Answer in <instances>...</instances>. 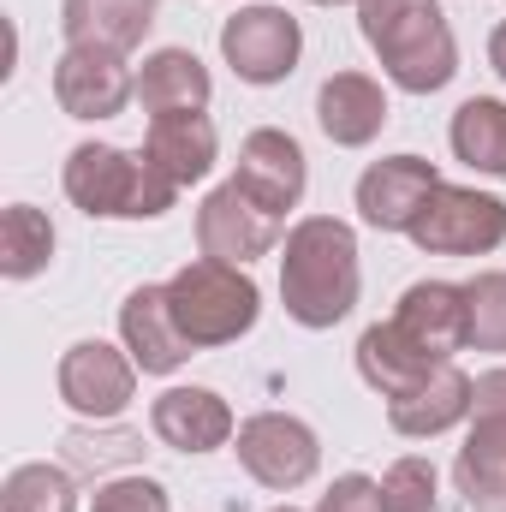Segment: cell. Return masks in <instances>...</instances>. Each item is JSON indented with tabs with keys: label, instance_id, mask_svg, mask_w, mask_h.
Wrapping results in <instances>:
<instances>
[{
	"label": "cell",
	"instance_id": "1",
	"mask_svg": "<svg viewBox=\"0 0 506 512\" xmlns=\"http://www.w3.org/2000/svg\"><path fill=\"white\" fill-rule=\"evenodd\" d=\"M358 233L334 215H310L286 233L280 251V304L298 328H334L358 304Z\"/></svg>",
	"mask_w": 506,
	"mask_h": 512
},
{
	"label": "cell",
	"instance_id": "2",
	"mask_svg": "<svg viewBox=\"0 0 506 512\" xmlns=\"http://www.w3.org/2000/svg\"><path fill=\"white\" fill-rule=\"evenodd\" d=\"M358 30L376 48L381 72L411 96H435L459 72V42L441 0H358Z\"/></svg>",
	"mask_w": 506,
	"mask_h": 512
},
{
	"label": "cell",
	"instance_id": "3",
	"mask_svg": "<svg viewBox=\"0 0 506 512\" xmlns=\"http://www.w3.org/2000/svg\"><path fill=\"white\" fill-rule=\"evenodd\" d=\"M60 185L90 221H155L179 197V185H167L143 155L114 149V143H78L66 155Z\"/></svg>",
	"mask_w": 506,
	"mask_h": 512
},
{
	"label": "cell",
	"instance_id": "4",
	"mask_svg": "<svg viewBox=\"0 0 506 512\" xmlns=\"http://www.w3.org/2000/svg\"><path fill=\"white\" fill-rule=\"evenodd\" d=\"M167 304H173V322H179V334H185L191 352L233 346L239 334H251L256 316H262L256 280L245 268H233V262H215V256L185 262L167 280Z\"/></svg>",
	"mask_w": 506,
	"mask_h": 512
},
{
	"label": "cell",
	"instance_id": "5",
	"mask_svg": "<svg viewBox=\"0 0 506 512\" xmlns=\"http://www.w3.org/2000/svg\"><path fill=\"white\" fill-rule=\"evenodd\" d=\"M405 239L429 256H483L506 239V203L471 185H435Z\"/></svg>",
	"mask_w": 506,
	"mask_h": 512
},
{
	"label": "cell",
	"instance_id": "6",
	"mask_svg": "<svg viewBox=\"0 0 506 512\" xmlns=\"http://www.w3.org/2000/svg\"><path fill=\"white\" fill-rule=\"evenodd\" d=\"M221 54L245 84H286L304 54V30L286 6H245L221 24Z\"/></svg>",
	"mask_w": 506,
	"mask_h": 512
},
{
	"label": "cell",
	"instance_id": "7",
	"mask_svg": "<svg viewBox=\"0 0 506 512\" xmlns=\"http://www.w3.org/2000/svg\"><path fill=\"white\" fill-rule=\"evenodd\" d=\"M239 465L251 471L262 489H304L322 465V447H316V429L304 417H286V411H256L239 423Z\"/></svg>",
	"mask_w": 506,
	"mask_h": 512
},
{
	"label": "cell",
	"instance_id": "8",
	"mask_svg": "<svg viewBox=\"0 0 506 512\" xmlns=\"http://www.w3.org/2000/svg\"><path fill=\"white\" fill-rule=\"evenodd\" d=\"M197 245H203V256H215V262L251 268L256 256H268L280 245V215H268L239 179H227L197 209Z\"/></svg>",
	"mask_w": 506,
	"mask_h": 512
},
{
	"label": "cell",
	"instance_id": "9",
	"mask_svg": "<svg viewBox=\"0 0 506 512\" xmlns=\"http://www.w3.org/2000/svg\"><path fill=\"white\" fill-rule=\"evenodd\" d=\"M137 393V364H131L120 346L108 340H78L66 358H60V399L78 411V417H120Z\"/></svg>",
	"mask_w": 506,
	"mask_h": 512
},
{
	"label": "cell",
	"instance_id": "10",
	"mask_svg": "<svg viewBox=\"0 0 506 512\" xmlns=\"http://www.w3.org/2000/svg\"><path fill=\"white\" fill-rule=\"evenodd\" d=\"M131 96H137V78L126 72V54L66 48L54 66V102L72 120H114V114H126Z\"/></svg>",
	"mask_w": 506,
	"mask_h": 512
},
{
	"label": "cell",
	"instance_id": "11",
	"mask_svg": "<svg viewBox=\"0 0 506 512\" xmlns=\"http://www.w3.org/2000/svg\"><path fill=\"white\" fill-rule=\"evenodd\" d=\"M441 185L435 161L423 155H387V161H370L364 179H358V215L364 227L376 233H411L417 209L429 203V191Z\"/></svg>",
	"mask_w": 506,
	"mask_h": 512
},
{
	"label": "cell",
	"instance_id": "12",
	"mask_svg": "<svg viewBox=\"0 0 506 512\" xmlns=\"http://www.w3.org/2000/svg\"><path fill=\"white\" fill-rule=\"evenodd\" d=\"M233 179L251 191L268 215H286V209H298V197L310 185V167H304V149H298L292 131L262 126L239 143V173Z\"/></svg>",
	"mask_w": 506,
	"mask_h": 512
},
{
	"label": "cell",
	"instance_id": "13",
	"mask_svg": "<svg viewBox=\"0 0 506 512\" xmlns=\"http://www.w3.org/2000/svg\"><path fill=\"white\" fill-rule=\"evenodd\" d=\"M221 155V137L209 126L203 108H179V114H155L149 131H143V161L167 179V185H197L209 179Z\"/></svg>",
	"mask_w": 506,
	"mask_h": 512
},
{
	"label": "cell",
	"instance_id": "14",
	"mask_svg": "<svg viewBox=\"0 0 506 512\" xmlns=\"http://www.w3.org/2000/svg\"><path fill=\"white\" fill-rule=\"evenodd\" d=\"M149 429L173 453H215L233 441V405L215 387H167L149 405Z\"/></svg>",
	"mask_w": 506,
	"mask_h": 512
},
{
	"label": "cell",
	"instance_id": "15",
	"mask_svg": "<svg viewBox=\"0 0 506 512\" xmlns=\"http://www.w3.org/2000/svg\"><path fill=\"white\" fill-rule=\"evenodd\" d=\"M120 340H126L131 364L143 376H173L191 358V346H185V334L173 322L167 286H137L126 304H120Z\"/></svg>",
	"mask_w": 506,
	"mask_h": 512
},
{
	"label": "cell",
	"instance_id": "16",
	"mask_svg": "<svg viewBox=\"0 0 506 512\" xmlns=\"http://www.w3.org/2000/svg\"><path fill=\"white\" fill-rule=\"evenodd\" d=\"M393 322L429 358H441V364H453V352L471 346V334H465V286H453V280H417V286H405Z\"/></svg>",
	"mask_w": 506,
	"mask_h": 512
},
{
	"label": "cell",
	"instance_id": "17",
	"mask_svg": "<svg viewBox=\"0 0 506 512\" xmlns=\"http://www.w3.org/2000/svg\"><path fill=\"white\" fill-rule=\"evenodd\" d=\"M471 387H477V382H471L459 364H441L429 382H417L411 393L387 399V423H393L405 441H429V435H447L453 423H465V417L477 411Z\"/></svg>",
	"mask_w": 506,
	"mask_h": 512
},
{
	"label": "cell",
	"instance_id": "18",
	"mask_svg": "<svg viewBox=\"0 0 506 512\" xmlns=\"http://www.w3.org/2000/svg\"><path fill=\"white\" fill-rule=\"evenodd\" d=\"M316 126L328 131V143L340 149H364L376 143L387 126V96L370 72H334L322 90H316Z\"/></svg>",
	"mask_w": 506,
	"mask_h": 512
},
{
	"label": "cell",
	"instance_id": "19",
	"mask_svg": "<svg viewBox=\"0 0 506 512\" xmlns=\"http://www.w3.org/2000/svg\"><path fill=\"white\" fill-rule=\"evenodd\" d=\"M155 24V0H66L60 30L66 48H102V54H131Z\"/></svg>",
	"mask_w": 506,
	"mask_h": 512
},
{
	"label": "cell",
	"instance_id": "20",
	"mask_svg": "<svg viewBox=\"0 0 506 512\" xmlns=\"http://www.w3.org/2000/svg\"><path fill=\"white\" fill-rule=\"evenodd\" d=\"M453 483L471 512H506V411H477L453 459Z\"/></svg>",
	"mask_w": 506,
	"mask_h": 512
},
{
	"label": "cell",
	"instance_id": "21",
	"mask_svg": "<svg viewBox=\"0 0 506 512\" xmlns=\"http://www.w3.org/2000/svg\"><path fill=\"white\" fill-rule=\"evenodd\" d=\"M435 370H441V358H429L399 322H376V328H364V340H358V376L376 387L381 399L411 393L417 382H429Z\"/></svg>",
	"mask_w": 506,
	"mask_h": 512
},
{
	"label": "cell",
	"instance_id": "22",
	"mask_svg": "<svg viewBox=\"0 0 506 512\" xmlns=\"http://www.w3.org/2000/svg\"><path fill=\"white\" fill-rule=\"evenodd\" d=\"M209 66L191 48H155L137 72V102L149 114H179V108H209Z\"/></svg>",
	"mask_w": 506,
	"mask_h": 512
},
{
	"label": "cell",
	"instance_id": "23",
	"mask_svg": "<svg viewBox=\"0 0 506 512\" xmlns=\"http://www.w3.org/2000/svg\"><path fill=\"white\" fill-rule=\"evenodd\" d=\"M447 143H453V155H459L465 167L506 179V102H495V96H471V102L453 114Z\"/></svg>",
	"mask_w": 506,
	"mask_h": 512
},
{
	"label": "cell",
	"instance_id": "24",
	"mask_svg": "<svg viewBox=\"0 0 506 512\" xmlns=\"http://www.w3.org/2000/svg\"><path fill=\"white\" fill-rule=\"evenodd\" d=\"M54 256V221L30 203H12L0 215V274L6 280H36Z\"/></svg>",
	"mask_w": 506,
	"mask_h": 512
},
{
	"label": "cell",
	"instance_id": "25",
	"mask_svg": "<svg viewBox=\"0 0 506 512\" xmlns=\"http://www.w3.org/2000/svg\"><path fill=\"white\" fill-rule=\"evenodd\" d=\"M78 507V489L60 465H18L0 489V512H72Z\"/></svg>",
	"mask_w": 506,
	"mask_h": 512
},
{
	"label": "cell",
	"instance_id": "26",
	"mask_svg": "<svg viewBox=\"0 0 506 512\" xmlns=\"http://www.w3.org/2000/svg\"><path fill=\"white\" fill-rule=\"evenodd\" d=\"M465 334L477 352H506V268L465 280Z\"/></svg>",
	"mask_w": 506,
	"mask_h": 512
},
{
	"label": "cell",
	"instance_id": "27",
	"mask_svg": "<svg viewBox=\"0 0 506 512\" xmlns=\"http://www.w3.org/2000/svg\"><path fill=\"white\" fill-rule=\"evenodd\" d=\"M435 465L429 459H393L381 477V512H435Z\"/></svg>",
	"mask_w": 506,
	"mask_h": 512
},
{
	"label": "cell",
	"instance_id": "28",
	"mask_svg": "<svg viewBox=\"0 0 506 512\" xmlns=\"http://www.w3.org/2000/svg\"><path fill=\"white\" fill-rule=\"evenodd\" d=\"M90 512H173L167 507V489L155 477H114L96 489Z\"/></svg>",
	"mask_w": 506,
	"mask_h": 512
},
{
	"label": "cell",
	"instance_id": "29",
	"mask_svg": "<svg viewBox=\"0 0 506 512\" xmlns=\"http://www.w3.org/2000/svg\"><path fill=\"white\" fill-rule=\"evenodd\" d=\"M316 512H381V483H370V477H340L322 501H316Z\"/></svg>",
	"mask_w": 506,
	"mask_h": 512
},
{
	"label": "cell",
	"instance_id": "30",
	"mask_svg": "<svg viewBox=\"0 0 506 512\" xmlns=\"http://www.w3.org/2000/svg\"><path fill=\"white\" fill-rule=\"evenodd\" d=\"M471 399H477V411H506V370H489V376H477Z\"/></svg>",
	"mask_w": 506,
	"mask_h": 512
},
{
	"label": "cell",
	"instance_id": "31",
	"mask_svg": "<svg viewBox=\"0 0 506 512\" xmlns=\"http://www.w3.org/2000/svg\"><path fill=\"white\" fill-rule=\"evenodd\" d=\"M489 66H495V72L506 78V24L495 30V36H489Z\"/></svg>",
	"mask_w": 506,
	"mask_h": 512
},
{
	"label": "cell",
	"instance_id": "32",
	"mask_svg": "<svg viewBox=\"0 0 506 512\" xmlns=\"http://www.w3.org/2000/svg\"><path fill=\"white\" fill-rule=\"evenodd\" d=\"M316 6H346V0H316Z\"/></svg>",
	"mask_w": 506,
	"mask_h": 512
},
{
	"label": "cell",
	"instance_id": "33",
	"mask_svg": "<svg viewBox=\"0 0 506 512\" xmlns=\"http://www.w3.org/2000/svg\"><path fill=\"white\" fill-rule=\"evenodd\" d=\"M274 512H298V507H274Z\"/></svg>",
	"mask_w": 506,
	"mask_h": 512
}]
</instances>
